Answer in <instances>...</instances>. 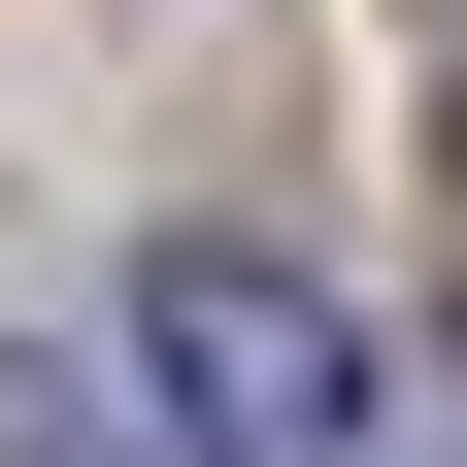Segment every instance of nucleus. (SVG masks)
Listing matches in <instances>:
<instances>
[{
    "instance_id": "nucleus-2",
    "label": "nucleus",
    "mask_w": 467,
    "mask_h": 467,
    "mask_svg": "<svg viewBox=\"0 0 467 467\" xmlns=\"http://www.w3.org/2000/svg\"><path fill=\"white\" fill-rule=\"evenodd\" d=\"M0 467H134V400H100L67 334H0Z\"/></svg>"
},
{
    "instance_id": "nucleus-1",
    "label": "nucleus",
    "mask_w": 467,
    "mask_h": 467,
    "mask_svg": "<svg viewBox=\"0 0 467 467\" xmlns=\"http://www.w3.org/2000/svg\"><path fill=\"white\" fill-rule=\"evenodd\" d=\"M100 400H134V467H368V301L301 234H167Z\"/></svg>"
}]
</instances>
